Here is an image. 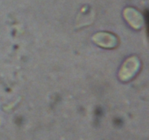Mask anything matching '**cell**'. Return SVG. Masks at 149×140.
<instances>
[{
	"label": "cell",
	"mask_w": 149,
	"mask_h": 140,
	"mask_svg": "<svg viewBox=\"0 0 149 140\" xmlns=\"http://www.w3.org/2000/svg\"><path fill=\"white\" fill-rule=\"evenodd\" d=\"M124 15H125V19L133 27L139 28L140 26H142L143 22V16L135 9L132 8V7H127L125 10Z\"/></svg>",
	"instance_id": "cell-1"
}]
</instances>
